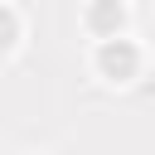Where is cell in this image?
Masks as SVG:
<instances>
[{
    "label": "cell",
    "instance_id": "1",
    "mask_svg": "<svg viewBox=\"0 0 155 155\" xmlns=\"http://www.w3.org/2000/svg\"><path fill=\"white\" fill-rule=\"evenodd\" d=\"M102 63H107V68H131V48H121V44L111 48V44H107V48H102Z\"/></svg>",
    "mask_w": 155,
    "mask_h": 155
}]
</instances>
